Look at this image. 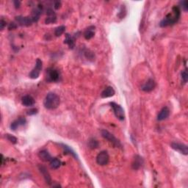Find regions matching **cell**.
<instances>
[{
	"instance_id": "1",
	"label": "cell",
	"mask_w": 188,
	"mask_h": 188,
	"mask_svg": "<svg viewBox=\"0 0 188 188\" xmlns=\"http://www.w3.org/2000/svg\"><path fill=\"white\" fill-rule=\"evenodd\" d=\"M181 16V11H180L179 7L177 6H174L172 8L171 14H168L165 16V18H163L159 23V26L161 27H166L168 26L174 25L175 23L178 22V19Z\"/></svg>"
},
{
	"instance_id": "2",
	"label": "cell",
	"mask_w": 188,
	"mask_h": 188,
	"mask_svg": "<svg viewBox=\"0 0 188 188\" xmlns=\"http://www.w3.org/2000/svg\"><path fill=\"white\" fill-rule=\"evenodd\" d=\"M61 103V99L56 93H49L46 95L44 99V107L48 110H54L57 108Z\"/></svg>"
},
{
	"instance_id": "3",
	"label": "cell",
	"mask_w": 188,
	"mask_h": 188,
	"mask_svg": "<svg viewBox=\"0 0 188 188\" xmlns=\"http://www.w3.org/2000/svg\"><path fill=\"white\" fill-rule=\"evenodd\" d=\"M101 136H102L104 139H106L107 140H108L110 143L113 145L115 147L121 148L122 146L121 142H120V141L118 140L113 135L111 134L110 131L105 130V129H103V130H101Z\"/></svg>"
},
{
	"instance_id": "4",
	"label": "cell",
	"mask_w": 188,
	"mask_h": 188,
	"mask_svg": "<svg viewBox=\"0 0 188 188\" xmlns=\"http://www.w3.org/2000/svg\"><path fill=\"white\" fill-rule=\"evenodd\" d=\"M110 104L112 110H113V112L116 118L119 119L120 121H123L125 118V113L124 110L121 108V105L118 104L116 102H110Z\"/></svg>"
},
{
	"instance_id": "5",
	"label": "cell",
	"mask_w": 188,
	"mask_h": 188,
	"mask_svg": "<svg viewBox=\"0 0 188 188\" xmlns=\"http://www.w3.org/2000/svg\"><path fill=\"white\" fill-rule=\"evenodd\" d=\"M41 70H42V61L38 58V59H37L36 63H35V68L29 73V78L33 79V80H35V79L38 78L39 76H40Z\"/></svg>"
},
{
	"instance_id": "6",
	"label": "cell",
	"mask_w": 188,
	"mask_h": 188,
	"mask_svg": "<svg viewBox=\"0 0 188 188\" xmlns=\"http://www.w3.org/2000/svg\"><path fill=\"white\" fill-rule=\"evenodd\" d=\"M60 76V72L55 69H49L46 71V80L48 82H57Z\"/></svg>"
},
{
	"instance_id": "7",
	"label": "cell",
	"mask_w": 188,
	"mask_h": 188,
	"mask_svg": "<svg viewBox=\"0 0 188 188\" xmlns=\"http://www.w3.org/2000/svg\"><path fill=\"white\" fill-rule=\"evenodd\" d=\"M109 160H110V156L108 152L105 151H101L96 157V163L101 166L108 165Z\"/></svg>"
},
{
	"instance_id": "8",
	"label": "cell",
	"mask_w": 188,
	"mask_h": 188,
	"mask_svg": "<svg viewBox=\"0 0 188 188\" xmlns=\"http://www.w3.org/2000/svg\"><path fill=\"white\" fill-rule=\"evenodd\" d=\"M171 148L174 149L175 151H178L179 153L182 154L184 155H187L188 153V148L187 146L185 144L178 143H172Z\"/></svg>"
},
{
	"instance_id": "9",
	"label": "cell",
	"mask_w": 188,
	"mask_h": 188,
	"mask_svg": "<svg viewBox=\"0 0 188 188\" xmlns=\"http://www.w3.org/2000/svg\"><path fill=\"white\" fill-rule=\"evenodd\" d=\"M156 87V82L153 79H149L147 82L142 86L141 89L145 92H151L155 89Z\"/></svg>"
},
{
	"instance_id": "10",
	"label": "cell",
	"mask_w": 188,
	"mask_h": 188,
	"mask_svg": "<svg viewBox=\"0 0 188 188\" xmlns=\"http://www.w3.org/2000/svg\"><path fill=\"white\" fill-rule=\"evenodd\" d=\"M16 20L18 22V24H19L22 26H29L33 22V20L32 19L31 17L18 16L16 18Z\"/></svg>"
},
{
	"instance_id": "11",
	"label": "cell",
	"mask_w": 188,
	"mask_h": 188,
	"mask_svg": "<svg viewBox=\"0 0 188 188\" xmlns=\"http://www.w3.org/2000/svg\"><path fill=\"white\" fill-rule=\"evenodd\" d=\"M26 118L23 117H20L18 119H16V121H14L11 123L10 125V129H12L13 131H16L17 129H18L19 127H22V126H24L26 123Z\"/></svg>"
},
{
	"instance_id": "12",
	"label": "cell",
	"mask_w": 188,
	"mask_h": 188,
	"mask_svg": "<svg viewBox=\"0 0 188 188\" xmlns=\"http://www.w3.org/2000/svg\"><path fill=\"white\" fill-rule=\"evenodd\" d=\"M169 115H170V110L167 107H165L159 111L157 116V120L158 121H164L168 118Z\"/></svg>"
},
{
	"instance_id": "13",
	"label": "cell",
	"mask_w": 188,
	"mask_h": 188,
	"mask_svg": "<svg viewBox=\"0 0 188 188\" xmlns=\"http://www.w3.org/2000/svg\"><path fill=\"white\" fill-rule=\"evenodd\" d=\"M22 104L25 107H31L35 104V99L29 95H26L22 99Z\"/></svg>"
},
{
	"instance_id": "14",
	"label": "cell",
	"mask_w": 188,
	"mask_h": 188,
	"mask_svg": "<svg viewBox=\"0 0 188 188\" xmlns=\"http://www.w3.org/2000/svg\"><path fill=\"white\" fill-rule=\"evenodd\" d=\"M115 93H116V92H115L113 88L111 87V86H108V87H107L104 91L101 92V98H104V99L112 97L115 95Z\"/></svg>"
},
{
	"instance_id": "15",
	"label": "cell",
	"mask_w": 188,
	"mask_h": 188,
	"mask_svg": "<svg viewBox=\"0 0 188 188\" xmlns=\"http://www.w3.org/2000/svg\"><path fill=\"white\" fill-rule=\"evenodd\" d=\"M39 170H40L41 174L44 176L46 183H48L49 185H51V184H52V178H51L49 173L47 171L46 168L44 166H39Z\"/></svg>"
},
{
	"instance_id": "16",
	"label": "cell",
	"mask_w": 188,
	"mask_h": 188,
	"mask_svg": "<svg viewBox=\"0 0 188 188\" xmlns=\"http://www.w3.org/2000/svg\"><path fill=\"white\" fill-rule=\"evenodd\" d=\"M95 35V27L91 26L84 32V37L86 40H90Z\"/></svg>"
},
{
	"instance_id": "17",
	"label": "cell",
	"mask_w": 188,
	"mask_h": 188,
	"mask_svg": "<svg viewBox=\"0 0 188 188\" xmlns=\"http://www.w3.org/2000/svg\"><path fill=\"white\" fill-rule=\"evenodd\" d=\"M38 157L42 161L44 162H49L51 161V159H52V156L46 150H42L38 153Z\"/></svg>"
},
{
	"instance_id": "18",
	"label": "cell",
	"mask_w": 188,
	"mask_h": 188,
	"mask_svg": "<svg viewBox=\"0 0 188 188\" xmlns=\"http://www.w3.org/2000/svg\"><path fill=\"white\" fill-rule=\"evenodd\" d=\"M143 164V159L140 156H136L132 163V168L135 170H138Z\"/></svg>"
},
{
	"instance_id": "19",
	"label": "cell",
	"mask_w": 188,
	"mask_h": 188,
	"mask_svg": "<svg viewBox=\"0 0 188 188\" xmlns=\"http://www.w3.org/2000/svg\"><path fill=\"white\" fill-rule=\"evenodd\" d=\"M64 43L69 45V48L74 49L75 46V40L72 36H71L69 34H66L65 35V39L64 41Z\"/></svg>"
},
{
	"instance_id": "20",
	"label": "cell",
	"mask_w": 188,
	"mask_h": 188,
	"mask_svg": "<svg viewBox=\"0 0 188 188\" xmlns=\"http://www.w3.org/2000/svg\"><path fill=\"white\" fill-rule=\"evenodd\" d=\"M61 165V161L57 158H52L50 161V166L53 169H57Z\"/></svg>"
},
{
	"instance_id": "21",
	"label": "cell",
	"mask_w": 188,
	"mask_h": 188,
	"mask_svg": "<svg viewBox=\"0 0 188 188\" xmlns=\"http://www.w3.org/2000/svg\"><path fill=\"white\" fill-rule=\"evenodd\" d=\"M65 30V26H59L55 29L54 30V35L56 37H60L64 33V32Z\"/></svg>"
},
{
	"instance_id": "22",
	"label": "cell",
	"mask_w": 188,
	"mask_h": 188,
	"mask_svg": "<svg viewBox=\"0 0 188 188\" xmlns=\"http://www.w3.org/2000/svg\"><path fill=\"white\" fill-rule=\"evenodd\" d=\"M61 146H63V148L64 149V151H65V153H68V154H69V155H71L73 156V157L77 159V156H76V154H75V152L73 151V150L71 149V148L69 147V146H68L65 144H61Z\"/></svg>"
},
{
	"instance_id": "23",
	"label": "cell",
	"mask_w": 188,
	"mask_h": 188,
	"mask_svg": "<svg viewBox=\"0 0 188 188\" xmlns=\"http://www.w3.org/2000/svg\"><path fill=\"white\" fill-rule=\"evenodd\" d=\"M88 146L91 149H95V148L99 147V142L96 140H95V139L92 138L88 142Z\"/></svg>"
},
{
	"instance_id": "24",
	"label": "cell",
	"mask_w": 188,
	"mask_h": 188,
	"mask_svg": "<svg viewBox=\"0 0 188 188\" xmlns=\"http://www.w3.org/2000/svg\"><path fill=\"white\" fill-rule=\"evenodd\" d=\"M57 22V17L56 16H48L45 20V24H54Z\"/></svg>"
},
{
	"instance_id": "25",
	"label": "cell",
	"mask_w": 188,
	"mask_h": 188,
	"mask_svg": "<svg viewBox=\"0 0 188 188\" xmlns=\"http://www.w3.org/2000/svg\"><path fill=\"white\" fill-rule=\"evenodd\" d=\"M5 138H6L7 140L10 141V143H12L13 144L17 143V141H18V140H17V138H16V137L13 136V135H11L10 134H7V135H5Z\"/></svg>"
},
{
	"instance_id": "26",
	"label": "cell",
	"mask_w": 188,
	"mask_h": 188,
	"mask_svg": "<svg viewBox=\"0 0 188 188\" xmlns=\"http://www.w3.org/2000/svg\"><path fill=\"white\" fill-rule=\"evenodd\" d=\"M182 80H183V82L186 83V82H187V79H188V74H187V70H185L184 71H182Z\"/></svg>"
},
{
	"instance_id": "27",
	"label": "cell",
	"mask_w": 188,
	"mask_h": 188,
	"mask_svg": "<svg viewBox=\"0 0 188 188\" xmlns=\"http://www.w3.org/2000/svg\"><path fill=\"white\" fill-rule=\"evenodd\" d=\"M27 113L28 116H33V115H35L37 113V110L36 108H32L29 110L27 111Z\"/></svg>"
},
{
	"instance_id": "28",
	"label": "cell",
	"mask_w": 188,
	"mask_h": 188,
	"mask_svg": "<svg viewBox=\"0 0 188 188\" xmlns=\"http://www.w3.org/2000/svg\"><path fill=\"white\" fill-rule=\"evenodd\" d=\"M180 4L182 5V9H183L185 11H187L188 10V2L187 1H183L181 2Z\"/></svg>"
},
{
	"instance_id": "29",
	"label": "cell",
	"mask_w": 188,
	"mask_h": 188,
	"mask_svg": "<svg viewBox=\"0 0 188 188\" xmlns=\"http://www.w3.org/2000/svg\"><path fill=\"white\" fill-rule=\"evenodd\" d=\"M61 2H54V8L55 9H59L60 7H61Z\"/></svg>"
},
{
	"instance_id": "30",
	"label": "cell",
	"mask_w": 188,
	"mask_h": 188,
	"mask_svg": "<svg viewBox=\"0 0 188 188\" xmlns=\"http://www.w3.org/2000/svg\"><path fill=\"white\" fill-rule=\"evenodd\" d=\"M1 24V29H2V30L4 28H5V25H6V22H5V21L3 19V18H2V19H1V24Z\"/></svg>"
},
{
	"instance_id": "31",
	"label": "cell",
	"mask_w": 188,
	"mask_h": 188,
	"mask_svg": "<svg viewBox=\"0 0 188 188\" xmlns=\"http://www.w3.org/2000/svg\"><path fill=\"white\" fill-rule=\"evenodd\" d=\"M16 27L17 26L16 25V24L15 23H11L10 25H9V29H15V28H16Z\"/></svg>"
},
{
	"instance_id": "32",
	"label": "cell",
	"mask_w": 188,
	"mask_h": 188,
	"mask_svg": "<svg viewBox=\"0 0 188 188\" xmlns=\"http://www.w3.org/2000/svg\"><path fill=\"white\" fill-rule=\"evenodd\" d=\"M14 5H15V6H16V8H18V7H19V6H20V2L19 1H14Z\"/></svg>"
}]
</instances>
